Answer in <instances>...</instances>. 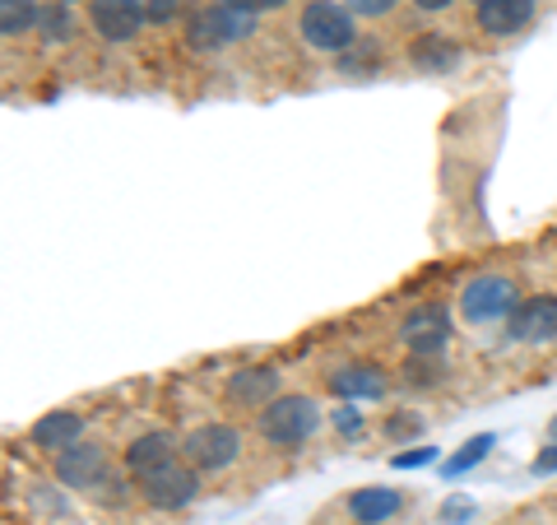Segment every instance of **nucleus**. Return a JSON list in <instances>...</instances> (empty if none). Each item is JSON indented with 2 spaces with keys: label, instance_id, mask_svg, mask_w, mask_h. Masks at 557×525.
I'll use <instances>...</instances> for the list:
<instances>
[{
  "label": "nucleus",
  "instance_id": "nucleus-11",
  "mask_svg": "<svg viewBox=\"0 0 557 525\" xmlns=\"http://www.w3.org/2000/svg\"><path fill=\"white\" fill-rule=\"evenodd\" d=\"M89 28L102 42L126 47V42H135V33L145 28V14H139L135 0H89Z\"/></svg>",
  "mask_w": 557,
  "mask_h": 525
},
{
  "label": "nucleus",
  "instance_id": "nucleus-22",
  "mask_svg": "<svg viewBox=\"0 0 557 525\" xmlns=\"http://www.w3.org/2000/svg\"><path fill=\"white\" fill-rule=\"evenodd\" d=\"M135 5L145 14V24H159V28L186 14V0H135Z\"/></svg>",
  "mask_w": 557,
  "mask_h": 525
},
{
  "label": "nucleus",
  "instance_id": "nucleus-5",
  "mask_svg": "<svg viewBox=\"0 0 557 525\" xmlns=\"http://www.w3.org/2000/svg\"><path fill=\"white\" fill-rule=\"evenodd\" d=\"M135 493H139L145 506H153V512H182V506H190L200 498V469L190 465L186 456H172L168 465L139 475Z\"/></svg>",
  "mask_w": 557,
  "mask_h": 525
},
{
  "label": "nucleus",
  "instance_id": "nucleus-19",
  "mask_svg": "<svg viewBox=\"0 0 557 525\" xmlns=\"http://www.w3.org/2000/svg\"><path fill=\"white\" fill-rule=\"evenodd\" d=\"M38 14H42L38 0H0V33L10 42H20L24 33L38 28Z\"/></svg>",
  "mask_w": 557,
  "mask_h": 525
},
{
  "label": "nucleus",
  "instance_id": "nucleus-6",
  "mask_svg": "<svg viewBox=\"0 0 557 525\" xmlns=\"http://www.w3.org/2000/svg\"><path fill=\"white\" fill-rule=\"evenodd\" d=\"M182 456L200 469V475H219L242 456V432L233 424H200L182 437Z\"/></svg>",
  "mask_w": 557,
  "mask_h": 525
},
{
  "label": "nucleus",
  "instance_id": "nucleus-10",
  "mask_svg": "<svg viewBox=\"0 0 557 525\" xmlns=\"http://www.w3.org/2000/svg\"><path fill=\"white\" fill-rule=\"evenodd\" d=\"M511 344H553L557 340V293H534L516 307V317L507 321Z\"/></svg>",
  "mask_w": 557,
  "mask_h": 525
},
{
  "label": "nucleus",
  "instance_id": "nucleus-8",
  "mask_svg": "<svg viewBox=\"0 0 557 525\" xmlns=\"http://www.w3.org/2000/svg\"><path fill=\"white\" fill-rule=\"evenodd\" d=\"M399 344L409 349V354H428V358H442V349L450 344V312L437 307V303H423L405 312V321H399Z\"/></svg>",
  "mask_w": 557,
  "mask_h": 525
},
{
  "label": "nucleus",
  "instance_id": "nucleus-7",
  "mask_svg": "<svg viewBox=\"0 0 557 525\" xmlns=\"http://www.w3.org/2000/svg\"><path fill=\"white\" fill-rule=\"evenodd\" d=\"M284 395V373H278L274 363H247L237 367L228 377V387H223V400H228L233 410H265L270 400Z\"/></svg>",
  "mask_w": 557,
  "mask_h": 525
},
{
  "label": "nucleus",
  "instance_id": "nucleus-14",
  "mask_svg": "<svg viewBox=\"0 0 557 525\" xmlns=\"http://www.w3.org/2000/svg\"><path fill=\"white\" fill-rule=\"evenodd\" d=\"M539 14V0H487V5L474 10L479 28L487 38H516V33H525Z\"/></svg>",
  "mask_w": 557,
  "mask_h": 525
},
{
  "label": "nucleus",
  "instance_id": "nucleus-32",
  "mask_svg": "<svg viewBox=\"0 0 557 525\" xmlns=\"http://www.w3.org/2000/svg\"><path fill=\"white\" fill-rule=\"evenodd\" d=\"M413 10H423V14H442V10H450L456 0H409Z\"/></svg>",
  "mask_w": 557,
  "mask_h": 525
},
{
  "label": "nucleus",
  "instance_id": "nucleus-31",
  "mask_svg": "<svg viewBox=\"0 0 557 525\" xmlns=\"http://www.w3.org/2000/svg\"><path fill=\"white\" fill-rule=\"evenodd\" d=\"M534 475H557V442L553 447H544V451H539V456H534Z\"/></svg>",
  "mask_w": 557,
  "mask_h": 525
},
{
  "label": "nucleus",
  "instance_id": "nucleus-34",
  "mask_svg": "<svg viewBox=\"0 0 557 525\" xmlns=\"http://www.w3.org/2000/svg\"><path fill=\"white\" fill-rule=\"evenodd\" d=\"M479 5H487V0H474V10H479Z\"/></svg>",
  "mask_w": 557,
  "mask_h": 525
},
{
  "label": "nucleus",
  "instance_id": "nucleus-18",
  "mask_svg": "<svg viewBox=\"0 0 557 525\" xmlns=\"http://www.w3.org/2000/svg\"><path fill=\"white\" fill-rule=\"evenodd\" d=\"M399 381H405L409 391H437L446 381V363L428 358V354H409L405 363H399Z\"/></svg>",
  "mask_w": 557,
  "mask_h": 525
},
{
  "label": "nucleus",
  "instance_id": "nucleus-9",
  "mask_svg": "<svg viewBox=\"0 0 557 525\" xmlns=\"http://www.w3.org/2000/svg\"><path fill=\"white\" fill-rule=\"evenodd\" d=\"M51 469H57V479L70 488V493H94V488L112 475V461L98 442H75L51 461Z\"/></svg>",
  "mask_w": 557,
  "mask_h": 525
},
{
  "label": "nucleus",
  "instance_id": "nucleus-21",
  "mask_svg": "<svg viewBox=\"0 0 557 525\" xmlns=\"http://www.w3.org/2000/svg\"><path fill=\"white\" fill-rule=\"evenodd\" d=\"M38 33H42V42H70V33H75L70 5H61V0L42 5V14H38Z\"/></svg>",
  "mask_w": 557,
  "mask_h": 525
},
{
  "label": "nucleus",
  "instance_id": "nucleus-16",
  "mask_svg": "<svg viewBox=\"0 0 557 525\" xmlns=\"http://www.w3.org/2000/svg\"><path fill=\"white\" fill-rule=\"evenodd\" d=\"M465 61V51L456 38H446V33H418L409 42V65L418 75H450Z\"/></svg>",
  "mask_w": 557,
  "mask_h": 525
},
{
  "label": "nucleus",
  "instance_id": "nucleus-12",
  "mask_svg": "<svg viewBox=\"0 0 557 525\" xmlns=\"http://www.w3.org/2000/svg\"><path fill=\"white\" fill-rule=\"evenodd\" d=\"M172 456H182V437L168 432V428H149V432H139V437H131V442H126V451H121V465H126L131 479H139V475H149V469L168 465Z\"/></svg>",
  "mask_w": 557,
  "mask_h": 525
},
{
  "label": "nucleus",
  "instance_id": "nucleus-27",
  "mask_svg": "<svg viewBox=\"0 0 557 525\" xmlns=\"http://www.w3.org/2000/svg\"><path fill=\"white\" fill-rule=\"evenodd\" d=\"M437 461V447H409V451H399V456H391L395 469H418V465H432Z\"/></svg>",
  "mask_w": 557,
  "mask_h": 525
},
{
  "label": "nucleus",
  "instance_id": "nucleus-29",
  "mask_svg": "<svg viewBox=\"0 0 557 525\" xmlns=\"http://www.w3.org/2000/svg\"><path fill=\"white\" fill-rule=\"evenodd\" d=\"M469 516H474V502L469 498H450L442 506V525H456V521H469Z\"/></svg>",
  "mask_w": 557,
  "mask_h": 525
},
{
  "label": "nucleus",
  "instance_id": "nucleus-17",
  "mask_svg": "<svg viewBox=\"0 0 557 525\" xmlns=\"http://www.w3.org/2000/svg\"><path fill=\"white\" fill-rule=\"evenodd\" d=\"M344 506L358 525H381L405 506V493H399V488H386V484H368V488H354Z\"/></svg>",
  "mask_w": 557,
  "mask_h": 525
},
{
  "label": "nucleus",
  "instance_id": "nucleus-15",
  "mask_svg": "<svg viewBox=\"0 0 557 525\" xmlns=\"http://www.w3.org/2000/svg\"><path fill=\"white\" fill-rule=\"evenodd\" d=\"M28 442L38 451H51V456H61V451H70L75 442H84V414L75 410H51L42 414L38 424L28 428Z\"/></svg>",
  "mask_w": 557,
  "mask_h": 525
},
{
  "label": "nucleus",
  "instance_id": "nucleus-23",
  "mask_svg": "<svg viewBox=\"0 0 557 525\" xmlns=\"http://www.w3.org/2000/svg\"><path fill=\"white\" fill-rule=\"evenodd\" d=\"M330 424H335L339 437H358L362 428H368V418H362V410L354 405V400H344V405L330 410Z\"/></svg>",
  "mask_w": 557,
  "mask_h": 525
},
{
  "label": "nucleus",
  "instance_id": "nucleus-1",
  "mask_svg": "<svg viewBox=\"0 0 557 525\" xmlns=\"http://www.w3.org/2000/svg\"><path fill=\"white\" fill-rule=\"evenodd\" d=\"M298 38L307 51H317V57H344V51H354L362 38H358V14L344 10L339 0H307L302 14H298Z\"/></svg>",
  "mask_w": 557,
  "mask_h": 525
},
{
  "label": "nucleus",
  "instance_id": "nucleus-30",
  "mask_svg": "<svg viewBox=\"0 0 557 525\" xmlns=\"http://www.w3.org/2000/svg\"><path fill=\"white\" fill-rule=\"evenodd\" d=\"M228 5L247 10V14H270V10H284V5H293V0H228Z\"/></svg>",
  "mask_w": 557,
  "mask_h": 525
},
{
  "label": "nucleus",
  "instance_id": "nucleus-25",
  "mask_svg": "<svg viewBox=\"0 0 557 525\" xmlns=\"http://www.w3.org/2000/svg\"><path fill=\"white\" fill-rule=\"evenodd\" d=\"M362 47H368V42H358L354 51H344V57H339V70H344L348 80H362V75H372V70H376V51L362 57Z\"/></svg>",
  "mask_w": 557,
  "mask_h": 525
},
{
  "label": "nucleus",
  "instance_id": "nucleus-24",
  "mask_svg": "<svg viewBox=\"0 0 557 525\" xmlns=\"http://www.w3.org/2000/svg\"><path fill=\"white\" fill-rule=\"evenodd\" d=\"M423 432V414H413V410H399L386 418V437L391 442H409V437Z\"/></svg>",
  "mask_w": 557,
  "mask_h": 525
},
{
  "label": "nucleus",
  "instance_id": "nucleus-33",
  "mask_svg": "<svg viewBox=\"0 0 557 525\" xmlns=\"http://www.w3.org/2000/svg\"><path fill=\"white\" fill-rule=\"evenodd\" d=\"M61 5H79V0H61Z\"/></svg>",
  "mask_w": 557,
  "mask_h": 525
},
{
  "label": "nucleus",
  "instance_id": "nucleus-26",
  "mask_svg": "<svg viewBox=\"0 0 557 525\" xmlns=\"http://www.w3.org/2000/svg\"><path fill=\"white\" fill-rule=\"evenodd\" d=\"M94 502H102V506H121V502H126L131 498V488L126 484H121L116 475H108V479H102L98 488H94V493H89Z\"/></svg>",
  "mask_w": 557,
  "mask_h": 525
},
{
  "label": "nucleus",
  "instance_id": "nucleus-28",
  "mask_svg": "<svg viewBox=\"0 0 557 525\" xmlns=\"http://www.w3.org/2000/svg\"><path fill=\"white\" fill-rule=\"evenodd\" d=\"M344 10H354L358 20H381V14L395 10V0H339Z\"/></svg>",
  "mask_w": 557,
  "mask_h": 525
},
{
  "label": "nucleus",
  "instance_id": "nucleus-2",
  "mask_svg": "<svg viewBox=\"0 0 557 525\" xmlns=\"http://www.w3.org/2000/svg\"><path fill=\"white\" fill-rule=\"evenodd\" d=\"M321 418H325V414H321V405H317L311 395L284 391V395L270 400V405L256 414V432L265 437L270 447L293 451V447H302V442H311V437H317Z\"/></svg>",
  "mask_w": 557,
  "mask_h": 525
},
{
  "label": "nucleus",
  "instance_id": "nucleus-20",
  "mask_svg": "<svg viewBox=\"0 0 557 525\" xmlns=\"http://www.w3.org/2000/svg\"><path fill=\"white\" fill-rule=\"evenodd\" d=\"M497 447V437L493 432H479V437H469V442L456 451V456H450L442 469H446V479H460L465 475V469H474L483 456H487V451H493Z\"/></svg>",
  "mask_w": 557,
  "mask_h": 525
},
{
  "label": "nucleus",
  "instance_id": "nucleus-4",
  "mask_svg": "<svg viewBox=\"0 0 557 525\" xmlns=\"http://www.w3.org/2000/svg\"><path fill=\"white\" fill-rule=\"evenodd\" d=\"M520 303H525V297H520L511 274H474L460 289L456 307L469 326H497V321H511Z\"/></svg>",
  "mask_w": 557,
  "mask_h": 525
},
{
  "label": "nucleus",
  "instance_id": "nucleus-3",
  "mask_svg": "<svg viewBox=\"0 0 557 525\" xmlns=\"http://www.w3.org/2000/svg\"><path fill=\"white\" fill-rule=\"evenodd\" d=\"M256 28V14L228 5V0H214V5H200L186 20V42L196 51H228L237 42H247Z\"/></svg>",
  "mask_w": 557,
  "mask_h": 525
},
{
  "label": "nucleus",
  "instance_id": "nucleus-13",
  "mask_svg": "<svg viewBox=\"0 0 557 525\" xmlns=\"http://www.w3.org/2000/svg\"><path fill=\"white\" fill-rule=\"evenodd\" d=\"M325 387L335 391L339 400H381L391 387V377H386V367H376V363H344L335 367V373L325 377Z\"/></svg>",
  "mask_w": 557,
  "mask_h": 525
}]
</instances>
